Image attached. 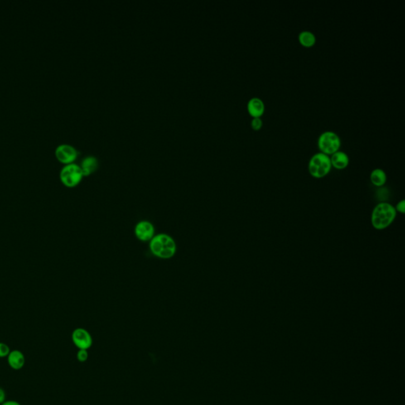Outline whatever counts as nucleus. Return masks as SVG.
<instances>
[{
    "mask_svg": "<svg viewBox=\"0 0 405 405\" xmlns=\"http://www.w3.org/2000/svg\"><path fill=\"white\" fill-rule=\"evenodd\" d=\"M84 177L81 167L78 164L70 163L64 165L60 172V179L62 184L67 188H74L80 184Z\"/></svg>",
    "mask_w": 405,
    "mask_h": 405,
    "instance_id": "20e7f679",
    "label": "nucleus"
},
{
    "mask_svg": "<svg viewBox=\"0 0 405 405\" xmlns=\"http://www.w3.org/2000/svg\"><path fill=\"white\" fill-rule=\"evenodd\" d=\"M370 178V181L374 186L382 187L386 183L387 175L382 169L377 168V169L372 170Z\"/></svg>",
    "mask_w": 405,
    "mask_h": 405,
    "instance_id": "ddd939ff",
    "label": "nucleus"
},
{
    "mask_svg": "<svg viewBox=\"0 0 405 405\" xmlns=\"http://www.w3.org/2000/svg\"><path fill=\"white\" fill-rule=\"evenodd\" d=\"M134 233L136 238L142 242H150L155 235V227L150 221L142 220L136 223Z\"/></svg>",
    "mask_w": 405,
    "mask_h": 405,
    "instance_id": "0eeeda50",
    "label": "nucleus"
},
{
    "mask_svg": "<svg viewBox=\"0 0 405 405\" xmlns=\"http://www.w3.org/2000/svg\"><path fill=\"white\" fill-rule=\"evenodd\" d=\"M1 405H21L18 401H7L3 402Z\"/></svg>",
    "mask_w": 405,
    "mask_h": 405,
    "instance_id": "aec40b11",
    "label": "nucleus"
},
{
    "mask_svg": "<svg viewBox=\"0 0 405 405\" xmlns=\"http://www.w3.org/2000/svg\"><path fill=\"white\" fill-rule=\"evenodd\" d=\"M395 207L387 202H381L372 211L370 222L372 227L378 230L386 229L392 225L397 216Z\"/></svg>",
    "mask_w": 405,
    "mask_h": 405,
    "instance_id": "f03ea898",
    "label": "nucleus"
},
{
    "mask_svg": "<svg viewBox=\"0 0 405 405\" xmlns=\"http://www.w3.org/2000/svg\"><path fill=\"white\" fill-rule=\"evenodd\" d=\"M149 248L155 257L161 260L171 259L176 255L177 249L175 240L164 233L155 234L149 242Z\"/></svg>",
    "mask_w": 405,
    "mask_h": 405,
    "instance_id": "f257e3e1",
    "label": "nucleus"
},
{
    "mask_svg": "<svg viewBox=\"0 0 405 405\" xmlns=\"http://www.w3.org/2000/svg\"><path fill=\"white\" fill-rule=\"evenodd\" d=\"M247 110L252 118L261 117L265 111V105L261 98L253 97L248 100Z\"/></svg>",
    "mask_w": 405,
    "mask_h": 405,
    "instance_id": "1a4fd4ad",
    "label": "nucleus"
},
{
    "mask_svg": "<svg viewBox=\"0 0 405 405\" xmlns=\"http://www.w3.org/2000/svg\"><path fill=\"white\" fill-rule=\"evenodd\" d=\"M317 146L320 152L330 155L339 151L341 146V140L336 132L333 131H325L319 136Z\"/></svg>",
    "mask_w": 405,
    "mask_h": 405,
    "instance_id": "39448f33",
    "label": "nucleus"
},
{
    "mask_svg": "<svg viewBox=\"0 0 405 405\" xmlns=\"http://www.w3.org/2000/svg\"><path fill=\"white\" fill-rule=\"evenodd\" d=\"M330 160L332 166L337 170H344L348 167L350 162V158L348 154L340 150L330 155Z\"/></svg>",
    "mask_w": 405,
    "mask_h": 405,
    "instance_id": "9b49d317",
    "label": "nucleus"
},
{
    "mask_svg": "<svg viewBox=\"0 0 405 405\" xmlns=\"http://www.w3.org/2000/svg\"><path fill=\"white\" fill-rule=\"evenodd\" d=\"M6 392H5L3 388L0 387V405H2L3 402L6 401Z\"/></svg>",
    "mask_w": 405,
    "mask_h": 405,
    "instance_id": "6ab92c4d",
    "label": "nucleus"
},
{
    "mask_svg": "<svg viewBox=\"0 0 405 405\" xmlns=\"http://www.w3.org/2000/svg\"><path fill=\"white\" fill-rule=\"evenodd\" d=\"M299 42L302 46L306 47V48H310V47L314 46L316 44L317 37L314 33L311 32L310 30H303L299 33Z\"/></svg>",
    "mask_w": 405,
    "mask_h": 405,
    "instance_id": "4468645a",
    "label": "nucleus"
},
{
    "mask_svg": "<svg viewBox=\"0 0 405 405\" xmlns=\"http://www.w3.org/2000/svg\"><path fill=\"white\" fill-rule=\"evenodd\" d=\"M77 359L81 363H84L88 359V352L87 350H83V349H79V352L77 353Z\"/></svg>",
    "mask_w": 405,
    "mask_h": 405,
    "instance_id": "f3484780",
    "label": "nucleus"
},
{
    "mask_svg": "<svg viewBox=\"0 0 405 405\" xmlns=\"http://www.w3.org/2000/svg\"><path fill=\"white\" fill-rule=\"evenodd\" d=\"M11 352V349L7 344L0 342V358H6Z\"/></svg>",
    "mask_w": 405,
    "mask_h": 405,
    "instance_id": "dca6fc26",
    "label": "nucleus"
},
{
    "mask_svg": "<svg viewBox=\"0 0 405 405\" xmlns=\"http://www.w3.org/2000/svg\"><path fill=\"white\" fill-rule=\"evenodd\" d=\"M55 158L58 161L64 164L73 163L79 156V151L74 146L68 143L58 145L55 150Z\"/></svg>",
    "mask_w": 405,
    "mask_h": 405,
    "instance_id": "423d86ee",
    "label": "nucleus"
},
{
    "mask_svg": "<svg viewBox=\"0 0 405 405\" xmlns=\"http://www.w3.org/2000/svg\"><path fill=\"white\" fill-rule=\"evenodd\" d=\"M7 358L9 366L15 370L22 369L26 364V357L21 351H11Z\"/></svg>",
    "mask_w": 405,
    "mask_h": 405,
    "instance_id": "9d476101",
    "label": "nucleus"
},
{
    "mask_svg": "<svg viewBox=\"0 0 405 405\" xmlns=\"http://www.w3.org/2000/svg\"><path fill=\"white\" fill-rule=\"evenodd\" d=\"M332 167L330 156L322 152L314 154L308 163L309 172L315 178L325 177L331 171Z\"/></svg>",
    "mask_w": 405,
    "mask_h": 405,
    "instance_id": "7ed1b4c3",
    "label": "nucleus"
},
{
    "mask_svg": "<svg viewBox=\"0 0 405 405\" xmlns=\"http://www.w3.org/2000/svg\"><path fill=\"white\" fill-rule=\"evenodd\" d=\"M73 343L79 349L87 350L93 344L92 336L89 332L83 328L74 329L71 335Z\"/></svg>",
    "mask_w": 405,
    "mask_h": 405,
    "instance_id": "6e6552de",
    "label": "nucleus"
},
{
    "mask_svg": "<svg viewBox=\"0 0 405 405\" xmlns=\"http://www.w3.org/2000/svg\"><path fill=\"white\" fill-rule=\"evenodd\" d=\"M395 209L397 211V212L401 213V214H405V200L402 199L401 201L398 202L397 206L395 207Z\"/></svg>",
    "mask_w": 405,
    "mask_h": 405,
    "instance_id": "a211bd4d",
    "label": "nucleus"
},
{
    "mask_svg": "<svg viewBox=\"0 0 405 405\" xmlns=\"http://www.w3.org/2000/svg\"><path fill=\"white\" fill-rule=\"evenodd\" d=\"M262 126H263V121L261 119V117L252 118V121H251V127H252V129L257 131V130L261 129Z\"/></svg>",
    "mask_w": 405,
    "mask_h": 405,
    "instance_id": "2eb2a0df",
    "label": "nucleus"
},
{
    "mask_svg": "<svg viewBox=\"0 0 405 405\" xmlns=\"http://www.w3.org/2000/svg\"><path fill=\"white\" fill-rule=\"evenodd\" d=\"M83 172V176H88L95 172L98 168V160L97 158L92 155L87 156L82 160L79 165Z\"/></svg>",
    "mask_w": 405,
    "mask_h": 405,
    "instance_id": "f8f14e48",
    "label": "nucleus"
}]
</instances>
